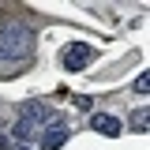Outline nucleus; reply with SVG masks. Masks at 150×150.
I'll return each mask as SVG.
<instances>
[{
	"mask_svg": "<svg viewBox=\"0 0 150 150\" xmlns=\"http://www.w3.org/2000/svg\"><path fill=\"white\" fill-rule=\"evenodd\" d=\"M34 53V30L23 23H4L0 30V60H23Z\"/></svg>",
	"mask_w": 150,
	"mask_h": 150,
	"instance_id": "nucleus-1",
	"label": "nucleus"
},
{
	"mask_svg": "<svg viewBox=\"0 0 150 150\" xmlns=\"http://www.w3.org/2000/svg\"><path fill=\"white\" fill-rule=\"evenodd\" d=\"M94 56H98V49H94V45L75 41V45H68V49H64V56H60V60H64V68H68V71H83Z\"/></svg>",
	"mask_w": 150,
	"mask_h": 150,
	"instance_id": "nucleus-2",
	"label": "nucleus"
},
{
	"mask_svg": "<svg viewBox=\"0 0 150 150\" xmlns=\"http://www.w3.org/2000/svg\"><path fill=\"white\" fill-rule=\"evenodd\" d=\"M90 128L98 131V135H120V120L112 116V112H90Z\"/></svg>",
	"mask_w": 150,
	"mask_h": 150,
	"instance_id": "nucleus-3",
	"label": "nucleus"
},
{
	"mask_svg": "<svg viewBox=\"0 0 150 150\" xmlns=\"http://www.w3.org/2000/svg\"><path fill=\"white\" fill-rule=\"evenodd\" d=\"M146 90H150V75L143 71L139 79H135V94H139V98H146Z\"/></svg>",
	"mask_w": 150,
	"mask_h": 150,
	"instance_id": "nucleus-4",
	"label": "nucleus"
},
{
	"mask_svg": "<svg viewBox=\"0 0 150 150\" xmlns=\"http://www.w3.org/2000/svg\"><path fill=\"white\" fill-rule=\"evenodd\" d=\"M131 124L139 131H146V109H139V112H131Z\"/></svg>",
	"mask_w": 150,
	"mask_h": 150,
	"instance_id": "nucleus-5",
	"label": "nucleus"
},
{
	"mask_svg": "<svg viewBox=\"0 0 150 150\" xmlns=\"http://www.w3.org/2000/svg\"><path fill=\"white\" fill-rule=\"evenodd\" d=\"M75 109H79V112H90V109H94V101L86 98V94H79V98H75Z\"/></svg>",
	"mask_w": 150,
	"mask_h": 150,
	"instance_id": "nucleus-6",
	"label": "nucleus"
}]
</instances>
